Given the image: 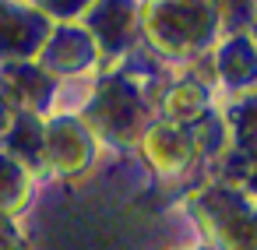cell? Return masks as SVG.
<instances>
[{"label": "cell", "mask_w": 257, "mask_h": 250, "mask_svg": "<svg viewBox=\"0 0 257 250\" xmlns=\"http://www.w3.org/2000/svg\"><path fill=\"white\" fill-rule=\"evenodd\" d=\"M222 0H138V32L159 57L190 60L218 43Z\"/></svg>", "instance_id": "1"}, {"label": "cell", "mask_w": 257, "mask_h": 250, "mask_svg": "<svg viewBox=\"0 0 257 250\" xmlns=\"http://www.w3.org/2000/svg\"><path fill=\"white\" fill-rule=\"evenodd\" d=\"M85 127L113 145H138L148 127V99L123 74H102L85 106Z\"/></svg>", "instance_id": "2"}, {"label": "cell", "mask_w": 257, "mask_h": 250, "mask_svg": "<svg viewBox=\"0 0 257 250\" xmlns=\"http://www.w3.org/2000/svg\"><path fill=\"white\" fill-rule=\"evenodd\" d=\"M194 215L201 229L211 236L215 250H253L257 246V222L253 204L239 187L215 183L194 201Z\"/></svg>", "instance_id": "3"}, {"label": "cell", "mask_w": 257, "mask_h": 250, "mask_svg": "<svg viewBox=\"0 0 257 250\" xmlns=\"http://www.w3.org/2000/svg\"><path fill=\"white\" fill-rule=\"evenodd\" d=\"M95 162V134L74 113L46 116L43 123V155L39 166H50L57 176H85Z\"/></svg>", "instance_id": "4"}, {"label": "cell", "mask_w": 257, "mask_h": 250, "mask_svg": "<svg viewBox=\"0 0 257 250\" xmlns=\"http://www.w3.org/2000/svg\"><path fill=\"white\" fill-rule=\"evenodd\" d=\"M36 64L50 78H74V74H85L99 64V46L81 22L50 25L43 46L36 53Z\"/></svg>", "instance_id": "5"}, {"label": "cell", "mask_w": 257, "mask_h": 250, "mask_svg": "<svg viewBox=\"0 0 257 250\" xmlns=\"http://www.w3.org/2000/svg\"><path fill=\"white\" fill-rule=\"evenodd\" d=\"M57 95V78H50L36 60H0V106L8 113L50 116Z\"/></svg>", "instance_id": "6"}, {"label": "cell", "mask_w": 257, "mask_h": 250, "mask_svg": "<svg viewBox=\"0 0 257 250\" xmlns=\"http://www.w3.org/2000/svg\"><path fill=\"white\" fill-rule=\"evenodd\" d=\"M81 25L99 46V57H123L138 39V0H92Z\"/></svg>", "instance_id": "7"}, {"label": "cell", "mask_w": 257, "mask_h": 250, "mask_svg": "<svg viewBox=\"0 0 257 250\" xmlns=\"http://www.w3.org/2000/svg\"><path fill=\"white\" fill-rule=\"evenodd\" d=\"M50 22L22 0H0V60H36Z\"/></svg>", "instance_id": "8"}, {"label": "cell", "mask_w": 257, "mask_h": 250, "mask_svg": "<svg viewBox=\"0 0 257 250\" xmlns=\"http://www.w3.org/2000/svg\"><path fill=\"white\" fill-rule=\"evenodd\" d=\"M138 152L141 159L159 173V176H180L187 166H194L197 152H194V138L183 127H173L166 120H155L141 131L138 138Z\"/></svg>", "instance_id": "9"}, {"label": "cell", "mask_w": 257, "mask_h": 250, "mask_svg": "<svg viewBox=\"0 0 257 250\" xmlns=\"http://www.w3.org/2000/svg\"><path fill=\"white\" fill-rule=\"evenodd\" d=\"M159 109H162L166 123L190 131V127H197L201 120L211 116V85L201 81V78H180L162 92Z\"/></svg>", "instance_id": "10"}, {"label": "cell", "mask_w": 257, "mask_h": 250, "mask_svg": "<svg viewBox=\"0 0 257 250\" xmlns=\"http://www.w3.org/2000/svg\"><path fill=\"white\" fill-rule=\"evenodd\" d=\"M215 74L239 92H253V74H257V50H253V36L246 32H232L218 43L215 50Z\"/></svg>", "instance_id": "11"}, {"label": "cell", "mask_w": 257, "mask_h": 250, "mask_svg": "<svg viewBox=\"0 0 257 250\" xmlns=\"http://www.w3.org/2000/svg\"><path fill=\"white\" fill-rule=\"evenodd\" d=\"M43 123L46 116H36V113H11L4 131H0V152L18 159L22 166H39V155H43Z\"/></svg>", "instance_id": "12"}, {"label": "cell", "mask_w": 257, "mask_h": 250, "mask_svg": "<svg viewBox=\"0 0 257 250\" xmlns=\"http://www.w3.org/2000/svg\"><path fill=\"white\" fill-rule=\"evenodd\" d=\"M32 201V173L18 159L0 152V215H18Z\"/></svg>", "instance_id": "13"}, {"label": "cell", "mask_w": 257, "mask_h": 250, "mask_svg": "<svg viewBox=\"0 0 257 250\" xmlns=\"http://www.w3.org/2000/svg\"><path fill=\"white\" fill-rule=\"evenodd\" d=\"M253 120H257V113H253V92H246V99H239L229 109V116L222 120L225 134L236 141V152H243L250 159H253Z\"/></svg>", "instance_id": "14"}, {"label": "cell", "mask_w": 257, "mask_h": 250, "mask_svg": "<svg viewBox=\"0 0 257 250\" xmlns=\"http://www.w3.org/2000/svg\"><path fill=\"white\" fill-rule=\"evenodd\" d=\"M32 11H39L50 25H67V22H81L85 11L92 8V0H22Z\"/></svg>", "instance_id": "15"}, {"label": "cell", "mask_w": 257, "mask_h": 250, "mask_svg": "<svg viewBox=\"0 0 257 250\" xmlns=\"http://www.w3.org/2000/svg\"><path fill=\"white\" fill-rule=\"evenodd\" d=\"M0 250H25V236L11 215H0Z\"/></svg>", "instance_id": "16"}, {"label": "cell", "mask_w": 257, "mask_h": 250, "mask_svg": "<svg viewBox=\"0 0 257 250\" xmlns=\"http://www.w3.org/2000/svg\"><path fill=\"white\" fill-rule=\"evenodd\" d=\"M197 250H211V246H197Z\"/></svg>", "instance_id": "17"}]
</instances>
